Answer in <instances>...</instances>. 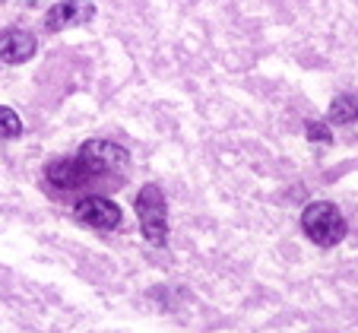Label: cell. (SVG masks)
I'll return each mask as SVG.
<instances>
[{"label":"cell","mask_w":358,"mask_h":333,"mask_svg":"<svg viewBox=\"0 0 358 333\" xmlns=\"http://www.w3.org/2000/svg\"><path fill=\"white\" fill-rule=\"evenodd\" d=\"M130 169V153L111 140H89L83 143L76 156L55 159L45 169V184L55 197H70V194H92L105 184L124 181Z\"/></svg>","instance_id":"obj_1"},{"label":"cell","mask_w":358,"mask_h":333,"mask_svg":"<svg viewBox=\"0 0 358 333\" xmlns=\"http://www.w3.org/2000/svg\"><path fill=\"white\" fill-rule=\"evenodd\" d=\"M301 232L311 238L314 245L333 248V245H339V241L345 238L349 225H345V216H343V210H339L336 204H330V200H317V204L304 206Z\"/></svg>","instance_id":"obj_2"},{"label":"cell","mask_w":358,"mask_h":333,"mask_svg":"<svg viewBox=\"0 0 358 333\" xmlns=\"http://www.w3.org/2000/svg\"><path fill=\"white\" fill-rule=\"evenodd\" d=\"M136 213H140V229L149 245H165L169 241V206H165V194L156 184L140 187Z\"/></svg>","instance_id":"obj_3"},{"label":"cell","mask_w":358,"mask_h":333,"mask_svg":"<svg viewBox=\"0 0 358 333\" xmlns=\"http://www.w3.org/2000/svg\"><path fill=\"white\" fill-rule=\"evenodd\" d=\"M76 219L83 225H92V229H101V232H111L121 225V206L115 200L101 197V194H86V197L76 200Z\"/></svg>","instance_id":"obj_4"},{"label":"cell","mask_w":358,"mask_h":333,"mask_svg":"<svg viewBox=\"0 0 358 333\" xmlns=\"http://www.w3.org/2000/svg\"><path fill=\"white\" fill-rule=\"evenodd\" d=\"M95 16V7L89 0H61L55 7L48 10L45 16V29L48 32H64V29H73V26H83Z\"/></svg>","instance_id":"obj_5"},{"label":"cell","mask_w":358,"mask_h":333,"mask_svg":"<svg viewBox=\"0 0 358 333\" xmlns=\"http://www.w3.org/2000/svg\"><path fill=\"white\" fill-rule=\"evenodd\" d=\"M35 55V38L26 29H0V61L26 64Z\"/></svg>","instance_id":"obj_6"},{"label":"cell","mask_w":358,"mask_h":333,"mask_svg":"<svg viewBox=\"0 0 358 333\" xmlns=\"http://www.w3.org/2000/svg\"><path fill=\"white\" fill-rule=\"evenodd\" d=\"M330 121L333 124H352V121H358V102L352 99V95H343V99H336V102L330 105Z\"/></svg>","instance_id":"obj_7"},{"label":"cell","mask_w":358,"mask_h":333,"mask_svg":"<svg viewBox=\"0 0 358 333\" xmlns=\"http://www.w3.org/2000/svg\"><path fill=\"white\" fill-rule=\"evenodd\" d=\"M22 134V121L13 108L0 105V140H13V136Z\"/></svg>","instance_id":"obj_8"},{"label":"cell","mask_w":358,"mask_h":333,"mask_svg":"<svg viewBox=\"0 0 358 333\" xmlns=\"http://www.w3.org/2000/svg\"><path fill=\"white\" fill-rule=\"evenodd\" d=\"M308 136H311V140H320V143H330V130L324 127V124H308Z\"/></svg>","instance_id":"obj_9"},{"label":"cell","mask_w":358,"mask_h":333,"mask_svg":"<svg viewBox=\"0 0 358 333\" xmlns=\"http://www.w3.org/2000/svg\"><path fill=\"white\" fill-rule=\"evenodd\" d=\"M20 3H38V0H20Z\"/></svg>","instance_id":"obj_10"}]
</instances>
